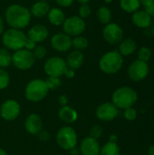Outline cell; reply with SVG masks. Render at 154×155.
<instances>
[{
    "mask_svg": "<svg viewBox=\"0 0 154 155\" xmlns=\"http://www.w3.org/2000/svg\"><path fill=\"white\" fill-rule=\"evenodd\" d=\"M36 45H37L36 43H34V41H32L29 38H27L26 41H25V47L24 48L26 49V50H29V51H33Z\"/></svg>",
    "mask_w": 154,
    "mask_h": 155,
    "instance_id": "cell-39",
    "label": "cell"
},
{
    "mask_svg": "<svg viewBox=\"0 0 154 155\" xmlns=\"http://www.w3.org/2000/svg\"><path fill=\"white\" fill-rule=\"evenodd\" d=\"M51 45L56 52H67L72 48V37L64 33L54 34L51 38Z\"/></svg>",
    "mask_w": 154,
    "mask_h": 155,
    "instance_id": "cell-14",
    "label": "cell"
},
{
    "mask_svg": "<svg viewBox=\"0 0 154 155\" xmlns=\"http://www.w3.org/2000/svg\"><path fill=\"white\" fill-rule=\"evenodd\" d=\"M144 35L148 38H152L154 36V27L150 25L146 28H144Z\"/></svg>",
    "mask_w": 154,
    "mask_h": 155,
    "instance_id": "cell-40",
    "label": "cell"
},
{
    "mask_svg": "<svg viewBox=\"0 0 154 155\" xmlns=\"http://www.w3.org/2000/svg\"><path fill=\"white\" fill-rule=\"evenodd\" d=\"M91 13H92V9L88 4H82L78 8V15L83 19L90 16Z\"/></svg>",
    "mask_w": 154,
    "mask_h": 155,
    "instance_id": "cell-35",
    "label": "cell"
},
{
    "mask_svg": "<svg viewBox=\"0 0 154 155\" xmlns=\"http://www.w3.org/2000/svg\"><path fill=\"white\" fill-rule=\"evenodd\" d=\"M25 129L31 135H37L43 130V120L37 114H30L25 121Z\"/></svg>",
    "mask_w": 154,
    "mask_h": 155,
    "instance_id": "cell-16",
    "label": "cell"
},
{
    "mask_svg": "<svg viewBox=\"0 0 154 155\" xmlns=\"http://www.w3.org/2000/svg\"><path fill=\"white\" fill-rule=\"evenodd\" d=\"M20 113L21 106L19 103L14 99L5 100L0 106V116L7 122H12L17 119Z\"/></svg>",
    "mask_w": 154,
    "mask_h": 155,
    "instance_id": "cell-11",
    "label": "cell"
},
{
    "mask_svg": "<svg viewBox=\"0 0 154 155\" xmlns=\"http://www.w3.org/2000/svg\"><path fill=\"white\" fill-rule=\"evenodd\" d=\"M79 150L80 155H99L101 145L98 140L87 136L81 141Z\"/></svg>",
    "mask_w": 154,
    "mask_h": 155,
    "instance_id": "cell-15",
    "label": "cell"
},
{
    "mask_svg": "<svg viewBox=\"0 0 154 155\" xmlns=\"http://www.w3.org/2000/svg\"><path fill=\"white\" fill-rule=\"evenodd\" d=\"M76 1H77L78 3H80V4L82 5V4H88L90 0H76Z\"/></svg>",
    "mask_w": 154,
    "mask_h": 155,
    "instance_id": "cell-47",
    "label": "cell"
},
{
    "mask_svg": "<svg viewBox=\"0 0 154 155\" xmlns=\"http://www.w3.org/2000/svg\"><path fill=\"white\" fill-rule=\"evenodd\" d=\"M55 140L56 143L61 149L64 151H70L77 145L78 136L76 131L73 127L63 126L57 131Z\"/></svg>",
    "mask_w": 154,
    "mask_h": 155,
    "instance_id": "cell-6",
    "label": "cell"
},
{
    "mask_svg": "<svg viewBox=\"0 0 154 155\" xmlns=\"http://www.w3.org/2000/svg\"><path fill=\"white\" fill-rule=\"evenodd\" d=\"M121 151L120 147L117 144V143H111L108 142L104 143L100 150L99 155H120Z\"/></svg>",
    "mask_w": 154,
    "mask_h": 155,
    "instance_id": "cell-25",
    "label": "cell"
},
{
    "mask_svg": "<svg viewBox=\"0 0 154 155\" xmlns=\"http://www.w3.org/2000/svg\"><path fill=\"white\" fill-rule=\"evenodd\" d=\"M10 84V75L4 69L0 68V90H5L9 86Z\"/></svg>",
    "mask_w": 154,
    "mask_h": 155,
    "instance_id": "cell-30",
    "label": "cell"
},
{
    "mask_svg": "<svg viewBox=\"0 0 154 155\" xmlns=\"http://www.w3.org/2000/svg\"><path fill=\"white\" fill-rule=\"evenodd\" d=\"M10 155H14V154H10Z\"/></svg>",
    "mask_w": 154,
    "mask_h": 155,
    "instance_id": "cell-52",
    "label": "cell"
},
{
    "mask_svg": "<svg viewBox=\"0 0 154 155\" xmlns=\"http://www.w3.org/2000/svg\"><path fill=\"white\" fill-rule=\"evenodd\" d=\"M103 36L110 45H117L123 39V30L118 24L111 22L103 29Z\"/></svg>",
    "mask_w": 154,
    "mask_h": 155,
    "instance_id": "cell-12",
    "label": "cell"
},
{
    "mask_svg": "<svg viewBox=\"0 0 154 155\" xmlns=\"http://www.w3.org/2000/svg\"><path fill=\"white\" fill-rule=\"evenodd\" d=\"M70 153L71 155H80V150H79V147H74L73 149H71L70 151Z\"/></svg>",
    "mask_w": 154,
    "mask_h": 155,
    "instance_id": "cell-43",
    "label": "cell"
},
{
    "mask_svg": "<svg viewBox=\"0 0 154 155\" xmlns=\"http://www.w3.org/2000/svg\"><path fill=\"white\" fill-rule=\"evenodd\" d=\"M112 1H113V0H104V2H105L106 4H110V3H112Z\"/></svg>",
    "mask_w": 154,
    "mask_h": 155,
    "instance_id": "cell-49",
    "label": "cell"
},
{
    "mask_svg": "<svg viewBox=\"0 0 154 155\" xmlns=\"http://www.w3.org/2000/svg\"><path fill=\"white\" fill-rule=\"evenodd\" d=\"M117 141H118V137H117L115 134L110 135V137H109V142H111V143H117Z\"/></svg>",
    "mask_w": 154,
    "mask_h": 155,
    "instance_id": "cell-45",
    "label": "cell"
},
{
    "mask_svg": "<svg viewBox=\"0 0 154 155\" xmlns=\"http://www.w3.org/2000/svg\"><path fill=\"white\" fill-rule=\"evenodd\" d=\"M27 39L26 35L19 29L9 28L2 35V43L5 48L9 51H17L25 47V43Z\"/></svg>",
    "mask_w": 154,
    "mask_h": 155,
    "instance_id": "cell-5",
    "label": "cell"
},
{
    "mask_svg": "<svg viewBox=\"0 0 154 155\" xmlns=\"http://www.w3.org/2000/svg\"><path fill=\"white\" fill-rule=\"evenodd\" d=\"M119 114V109L112 103L105 102L99 104L95 111L96 117L102 122L113 121Z\"/></svg>",
    "mask_w": 154,
    "mask_h": 155,
    "instance_id": "cell-13",
    "label": "cell"
},
{
    "mask_svg": "<svg viewBox=\"0 0 154 155\" xmlns=\"http://www.w3.org/2000/svg\"><path fill=\"white\" fill-rule=\"evenodd\" d=\"M141 5L143 6V10L154 17V0H139Z\"/></svg>",
    "mask_w": 154,
    "mask_h": 155,
    "instance_id": "cell-32",
    "label": "cell"
},
{
    "mask_svg": "<svg viewBox=\"0 0 154 155\" xmlns=\"http://www.w3.org/2000/svg\"><path fill=\"white\" fill-rule=\"evenodd\" d=\"M137 49L136 41L133 38H125L121 41L119 44V50L118 52L123 56H128L133 54Z\"/></svg>",
    "mask_w": 154,
    "mask_h": 155,
    "instance_id": "cell-22",
    "label": "cell"
},
{
    "mask_svg": "<svg viewBox=\"0 0 154 155\" xmlns=\"http://www.w3.org/2000/svg\"><path fill=\"white\" fill-rule=\"evenodd\" d=\"M65 60L60 56H53L48 58L44 64V71L47 76L62 77L67 69Z\"/></svg>",
    "mask_w": 154,
    "mask_h": 155,
    "instance_id": "cell-8",
    "label": "cell"
},
{
    "mask_svg": "<svg viewBox=\"0 0 154 155\" xmlns=\"http://www.w3.org/2000/svg\"><path fill=\"white\" fill-rule=\"evenodd\" d=\"M62 25L64 33L71 37L81 35L86 28V23L84 19L81 18L79 15H73L65 18Z\"/></svg>",
    "mask_w": 154,
    "mask_h": 155,
    "instance_id": "cell-9",
    "label": "cell"
},
{
    "mask_svg": "<svg viewBox=\"0 0 154 155\" xmlns=\"http://www.w3.org/2000/svg\"><path fill=\"white\" fill-rule=\"evenodd\" d=\"M50 5L46 1H41V0H37L34 4H33V5L31 6L30 9V13L32 15L41 18L44 17L45 15H47L49 10H50Z\"/></svg>",
    "mask_w": 154,
    "mask_h": 155,
    "instance_id": "cell-23",
    "label": "cell"
},
{
    "mask_svg": "<svg viewBox=\"0 0 154 155\" xmlns=\"http://www.w3.org/2000/svg\"><path fill=\"white\" fill-rule=\"evenodd\" d=\"M96 17L101 24L107 25V24L111 23L112 12H111L110 8H108L107 6H101L96 12Z\"/></svg>",
    "mask_w": 154,
    "mask_h": 155,
    "instance_id": "cell-26",
    "label": "cell"
},
{
    "mask_svg": "<svg viewBox=\"0 0 154 155\" xmlns=\"http://www.w3.org/2000/svg\"><path fill=\"white\" fill-rule=\"evenodd\" d=\"M152 24H153V27H154V19L152 20Z\"/></svg>",
    "mask_w": 154,
    "mask_h": 155,
    "instance_id": "cell-51",
    "label": "cell"
},
{
    "mask_svg": "<svg viewBox=\"0 0 154 155\" xmlns=\"http://www.w3.org/2000/svg\"><path fill=\"white\" fill-rule=\"evenodd\" d=\"M150 72L149 64L146 62H143L141 60L133 61L128 67L127 74L129 78L133 82H140L144 80Z\"/></svg>",
    "mask_w": 154,
    "mask_h": 155,
    "instance_id": "cell-10",
    "label": "cell"
},
{
    "mask_svg": "<svg viewBox=\"0 0 154 155\" xmlns=\"http://www.w3.org/2000/svg\"><path fill=\"white\" fill-rule=\"evenodd\" d=\"M4 29H5V25H4V20H3V18L0 16V36L3 35V33H4Z\"/></svg>",
    "mask_w": 154,
    "mask_h": 155,
    "instance_id": "cell-44",
    "label": "cell"
},
{
    "mask_svg": "<svg viewBox=\"0 0 154 155\" xmlns=\"http://www.w3.org/2000/svg\"><path fill=\"white\" fill-rule=\"evenodd\" d=\"M45 84H46V86L48 88V90H52V91H54L56 90L58 87L61 86L62 84V82H61V79L59 77H53V76H48L46 80H44Z\"/></svg>",
    "mask_w": 154,
    "mask_h": 155,
    "instance_id": "cell-29",
    "label": "cell"
},
{
    "mask_svg": "<svg viewBox=\"0 0 154 155\" xmlns=\"http://www.w3.org/2000/svg\"><path fill=\"white\" fill-rule=\"evenodd\" d=\"M35 60H41L43 58H44L47 54V49L43 46V45H36L34 47V49L32 51Z\"/></svg>",
    "mask_w": 154,
    "mask_h": 155,
    "instance_id": "cell-33",
    "label": "cell"
},
{
    "mask_svg": "<svg viewBox=\"0 0 154 155\" xmlns=\"http://www.w3.org/2000/svg\"><path fill=\"white\" fill-rule=\"evenodd\" d=\"M89 42L88 39L82 35H77L72 38V47H74L75 50L82 51L88 47Z\"/></svg>",
    "mask_w": 154,
    "mask_h": 155,
    "instance_id": "cell-28",
    "label": "cell"
},
{
    "mask_svg": "<svg viewBox=\"0 0 154 155\" xmlns=\"http://www.w3.org/2000/svg\"><path fill=\"white\" fill-rule=\"evenodd\" d=\"M148 155H154V145H152L148 150Z\"/></svg>",
    "mask_w": 154,
    "mask_h": 155,
    "instance_id": "cell-46",
    "label": "cell"
},
{
    "mask_svg": "<svg viewBox=\"0 0 154 155\" xmlns=\"http://www.w3.org/2000/svg\"><path fill=\"white\" fill-rule=\"evenodd\" d=\"M36 136L41 142H47L50 139V134L45 130H42Z\"/></svg>",
    "mask_w": 154,
    "mask_h": 155,
    "instance_id": "cell-37",
    "label": "cell"
},
{
    "mask_svg": "<svg viewBox=\"0 0 154 155\" xmlns=\"http://www.w3.org/2000/svg\"><path fill=\"white\" fill-rule=\"evenodd\" d=\"M138 100L136 91L129 86H122L114 90L112 94V103L118 109H127L133 107Z\"/></svg>",
    "mask_w": 154,
    "mask_h": 155,
    "instance_id": "cell-2",
    "label": "cell"
},
{
    "mask_svg": "<svg viewBox=\"0 0 154 155\" xmlns=\"http://www.w3.org/2000/svg\"><path fill=\"white\" fill-rule=\"evenodd\" d=\"M120 6L124 12L133 14L139 10L141 4L139 0H120Z\"/></svg>",
    "mask_w": 154,
    "mask_h": 155,
    "instance_id": "cell-24",
    "label": "cell"
},
{
    "mask_svg": "<svg viewBox=\"0 0 154 155\" xmlns=\"http://www.w3.org/2000/svg\"><path fill=\"white\" fill-rule=\"evenodd\" d=\"M49 90L44 80L33 79L27 83L25 88V97L27 101L32 103H38L43 101L48 94Z\"/></svg>",
    "mask_w": 154,
    "mask_h": 155,
    "instance_id": "cell-4",
    "label": "cell"
},
{
    "mask_svg": "<svg viewBox=\"0 0 154 155\" xmlns=\"http://www.w3.org/2000/svg\"><path fill=\"white\" fill-rule=\"evenodd\" d=\"M47 17H48V21L50 22V24L53 25H55V26L62 25L66 18L64 12L60 7L50 8L49 12L47 14Z\"/></svg>",
    "mask_w": 154,
    "mask_h": 155,
    "instance_id": "cell-21",
    "label": "cell"
},
{
    "mask_svg": "<svg viewBox=\"0 0 154 155\" xmlns=\"http://www.w3.org/2000/svg\"><path fill=\"white\" fill-rule=\"evenodd\" d=\"M58 117L62 122H64L67 124H74L77 121L78 113L72 106L65 105V106H62L59 109Z\"/></svg>",
    "mask_w": 154,
    "mask_h": 155,
    "instance_id": "cell-20",
    "label": "cell"
},
{
    "mask_svg": "<svg viewBox=\"0 0 154 155\" xmlns=\"http://www.w3.org/2000/svg\"><path fill=\"white\" fill-rule=\"evenodd\" d=\"M35 63V58L32 51L25 48L15 51L12 54V64L18 70L26 71L31 69Z\"/></svg>",
    "mask_w": 154,
    "mask_h": 155,
    "instance_id": "cell-7",
    "label": "cell"
},
{
    "mask_svg": "<svg viewBox=\"0 0 154 155\" xmlns=\"http://www.w3.org/2000/svg\"><path fill=\"white\" fill-rule=\"evenodd\" d=\"M133 24L139 28H146L152 24V17L144 10H138L132 15Z\"/></svg>",
    "mask_w": 154,
    "mask_h": 155,
    "instance_id": "cell-18",
    "label": "cell"
},
{
    "mask_svg": "<svg viewBox=\"0 0 154 155\" xmlns=\"http://www.w3.org/2000/svg\"><path fill=\"white\" fill-rule=\"evenodd\" d=\"M49 35V31L47 27L44 25H33L29 30L26 35L27 38L30 40L34 41V43H42L45 39H47Z\"/></svg>",
    "mask_w": 154,
    "mask_h": 155,
    "instance_id": "cell-17",
    "label": "cell"
},
{
    "mask_svg": "<svg viewBox=\"0 0 154 155\" xmlns=\"http://www.w3.org/2000/svg\"><path fill=\"white\" fill-rule=\"evenodd\" d=\"M84 61V55L82 53V51L74 50L70 52L65 59V63L68 68L72 70H78L81 68Z\"/></svg>",
    "mask_w": 154,
    "mask_h": 155,
    "instance_id": "cell-19",
    "label": "cell"
},
{
    "mask_svg": "<svg viewBox=\"0 0 154 155\" xmlns=\"http://www.w3.org/2000/svg\"><path fill=\"white\" fill-rule=\"evenodd\" d=\"M74 75H75V71H74V70H72V69H70V68H67V69H66V71H65V73H64V76H66V78L72 79V78L74 77Z\"/></svg>",
    "mask_w": 154,
    "mask_h": 155,
    "instance_id": "cell-42",
    "label": "cell"
},
{
    "mask_svg": "<svg viewBox=\"0 0 154 155\" xmlns=\"http://www.w3.org/2000/svg\"><path fill=\"white\" fill-rule=\"evenodd\" d=\"M12 64V54L5 47L0 48V68H6Z\"/></svg>",
    "mask_w": 154,
    "mask_h": 155,
    "instance_id": "cell-27",
    "label": "cell"
},
{
    "mask_svg": "<svg viewBox=\"0 0 154 155\" xmlns=\"http://www.w3.org/2000/svg\"><path fill=\"white\" fill-rule=\"evenodd\" d=\"M103 127L101 125H99V124H95L91 128L89 136L95 139V140H98L99 138H101L103 136Z\"/></svg>",
    "mask_w": 154,
    "mask_h": 155,
    "instance_id": "cell-34",
    "label": "cell"
},
{
    "mask_svg": "<svg viewBox=\"0 0 154 155\" xmlns=\"http://www.w3.org/2000/svg\"><path fill=\"white\" fill-rule=\"evenodd\" d=\"M68 102H69L68 97H67L66 95H64V94L60 95V96H59V98H58V103L60 104V105H61V106L68 105Z\"/></svg>",
    "mask_w": 154,
    "mask_h": 155,
    "instance_id": "cell-41",
    "label": "cell"
},
{
    "mask_svg": "<svg viewBox=\"0 0 154 155\" xmlns=\"http://www.w3.org/2000/svg\"><path fill=\"white\" fill-rule=\"evenodd\" d=\"M123 65V56L117 51H109L103 54L99 60L100 70L106 74H117Z\"/></svg>",
    "mask_w": 154,
    "mask_h": 155,
    "instance_id": "cell-3",
    "label": "cell"
},
{
    "mask_svg": "<svg viewBox=\"0 0 154 155\" xmlns=\"http://www.w3.org/2000/svg\"><path fill=\"white\" fill-rule=\"evenodd\" d=\"M152 57V50L147 46H143L138 51V60L148 63Z\"/></svg>",
    "mask_w": 154,
    "mask_h": 155,
    "instance_id": "cell-31",
    "label": "cell"
},
{
    "mask_svg": "<svg viewBox=\"0 0 154 155\" xmlns=\"http://www.w3.org/2000/svg\"><path fill=\"white\" fill-rule=\"evenodd\" d=\"M123 116L127 121H134L137 118V111L133 107H129L124 110L123 112Z\"/></svg>",
    "mask_w": 154,
    "mask_h": 155,
    "instance_id": "cell-36",
    "label": "cell"
},
{
    "mask_svg": "<svg viewBox=\"0 0 154 155\" xmlns=\"http://www.w3.org/2000/svg\"><path fill=\"white\" fill-rule=\"evenodd\" d=\"M74 0H55L56 4L61 7H70Z\"/></svg>",
    "mask_w": 154,
    "mask_h": 155,
    "instance_id": "cell-38",
    "label": "cell"
},
{
    "mask_svg": "<svg viewBox=\"0 0 154 155\" xmlns=\"http://www.w3.org/2000/svg\"><path fill=\"white\" fill-rule=\"evenodd\" d=\"M32 15L30 10L18 4L10 5L5 12V20L6 24L15 29L22 30L29 25Z\"/></svg>",
    "mask_w": 154,
    "mask_h": 155,
    "instance_id": "cell-1",
    "label": "cell"
},
{
    "mask_svg": "<svg viewBox=\"0 0 154 155\" xmlns=\"http://www.w3.org/2000/svg\"><path fill=\"white\" fill-rule=\"evenodd\" d=\"M0 155H8V154H7V153H6L4 149H2V148L0 147Z\"/></svg>",
    "mask_w": 154,
    "mask_h": 155,
    "instance_id": "cell-48",
    "label": "cell"
},
{
    "mask_svg": "<svg viewBox=\"0 0 154 155\" xmlns=\"http://www.w3.org/2000/svg\"><path fill=\"white\" fill-rule=\"evenodd\" d=\"M41 1H46V2H47V1H49V0H41Z\"/></svg>",
    "mask_w": 154,
    "mask_h": 155,
    "instance_id": "cell-50",
    "label": "cell"
}]
</instances>
